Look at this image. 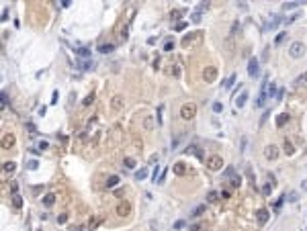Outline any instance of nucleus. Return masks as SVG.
Listing matches in <instances>:
<instances>
[{"instance_id": "obj_36", "label": "nucleus", "mask_w": 307, "mask_h": 231, "mask_svg": "<svg viewBox=\"0 0 307 231\" xmlns=\"http://www.w3.org/2000/svg\"><path fill=\"white\" fill-rule=\"evenodd\" d=\"M262 192H264V194H270V192H272V184H266V186H264V190H262Z\"/></svg>"}, {"instance_id": "obj_10", "label": "nucleus", "mask_w": 307, "mask_h": 231, "mask_svg": "<svg viewBox=\"0 0 307 231\" xmlns=\"http://www.w3.org/2000/svg\"><path fill=\"white\" fill-rule=\"evenodd\" d=\"M154 127H156V123H154V117H146V119H143V129H146V131H152Z\"/></svg>"}, {"instance_id": "obj_40", "label": "nucleus", "mask_w": 307, "mask_h": 231, "mask_svg": "<svg viewBox=\"0 0 307 231\" xmlns=\"http://www.w3.org/2000/svg\"><path fill=\"white\" fill-rule=\"evenodd\" d=\"M180 14H182V10H172V16H174V19H178Z\"/></svg>"}, {"instance_id": "obj_7", "label": "nucleus", "mask_w": 307, "mask_h": 231, "mask_svg": "<svg viewBox=\"0 0 307 231\" xmlns=\"http://www.w3.org/2000/svg\"><path fill=\"white\" fill-rule=\"evenodd\" d=\"M264 155H266L268 160H276V155H278V151H276V145H268V147L264 150Z\"/></svg>"}, {"instance_id": "obj_42", "label": "nucleus", "mask_w": 307, "mask_h": 231, "mask_svg": "<svg viewBox=\"0 0 307 231\" xmlns=\"http://www.w3.org/2000/svg\"><path fill=\"white\" fill-rule=\"evenodd\" d=\"M276 25H278V19H274V21H272V23H270V25H268V27H270V29H274Z\"/></svg>"}, {"instance_id": "obj_25", "label": "nucleus", "mask_w": 307, "mask_h": 231, "mask_svg": "<svg viewBox=\"0 0 307 231\" xmlns=\"http://www.w3.org/2000/svg\"><path fill=\"white\" fill-rule=\"evenodd\" d=\"M284 151H287V155H291V153L295 151V150H293V145H291V141H284Z\"/></svg>"}, {"instance_id": "obj_5", "label": "nucleus", "mask_w": 307, "mask_h": 231, "mask_svg": "<svg viewBox=\"0 0 307 231\" xmlns=\"http://www.w3.org/2000/svg\"><path fill=\"white\" fill-rule=\"evenodd\" d=\"M248 74H250V76H258V74H260V70H258V59L256 58H250V61H248Z\"/></svg>"}, {"instance_id": "obj_24", "label": "nucleus", "mask_w": 307, "mask_h": 231, "mask_svg": "<svg viewBox=\"0 0 307 231\" xmlns=\"http://www.w3.org/2000/svg\"><path fill=\"white\" fill-rule=\"evenodd\" d=\"M223 176H225V178H233V176H238V174H236V170H233V168H227V170L223 172Z\"/></svg>"}, {"instance_id": "obj_39", "label": "nucleus", "mask_w": 307, "mask_h": 231, "mask_svg": "<svg viewBox=\"0 0 307 231\" xmlns=\"http://www.w3.org/2000/svg\"><path fill=\"white\" fill-rule=\"evenodd\" d=\"M57 98H59V94H57V90H56V92H53V96H51V104H56Z\"/></svg>"}, {"instance_id": "obj_38", "label": "nucleus", "mask_w": 307, "mask_h": 231, "mask_svg": "<svg viewBox=\"0 0 307 231\" xmlns=\"http://www.w3.org/2000/svg\"><path fill=\"white\" fill-rule=\"evenodd\" d=\"M184 27H186V23H184V21H182V23H176V31H182Z\"/></svg>"}, {"instance_id": "obj_18", "label": "nucleus", "mask_w": 307, "mask_h": 231, "mask_svg": "<svg viewBox=\"0 0 307 231\" xmlns=\"http://www.w3.org/2000/svg\"><path fill=\"white\" fill-rule=\"evenodd\" d=\"M203 213H205V205H199V207L193 211V215H191V217H201Z\"/></svg>"}, {"instance_id": "obj_16", "label": "nucleus", "mask_w": 307, "mask_h": 231, "mask_svg": "<svg viewBox=\"0 0 307 231\" xmlns=\"http://www.w3.org/2000/svg\"><path fill=\"white\" fill-rule=\"evenodd\" d=\"M12 205H14V209H21V207H23V200H21V197H19V194H12Z\"/></svg>"}, {"instance_id": "obj_43", "label": "nucleus", "mask_w": 307, "mask_h": 231, "mask_svg": "<svg viewBox=\"0 0 307 231\" xmlns=\"http://www.w3.org/2000/svg\"><path fill=\"white\" fill-rule=\"evenodd\" d=\"M297 82H299V84H301V82H307V74H303V76H301V78H299Z\"/></svg>"}, {"instance_id": "obj_44", "label": "nucleus", "mask_w": 307, "mask_h": 231, "mask_svg": "<svg viewBox=\"0 0 307 231\" xmlns=\"http://www.w3.org/2000/svg\"><path fill=\"white\" fill-rule=\"evenodd\" d=\"M301 186H303V190L307 192V180H303V182H301Z\"/></svg>"}, {"instance_id": "obj_33", "label": "nucleus", "mask_w": 307, "mask_h": 231, "mask_svg": "<svg viewBox=\"0 0 307 231\" xmlns=\"http://www.w3.org/2000/svg\"><path fill=\"white\" fill-rule=\"evenodd\" d=\"M299 4H301V2H289V4H287L284 8H287V10H291V8H297Z\"/></svg>"}, {"instance_id": "obj_37", "label": "nucleus", "mask_w": 307, "mask_h": 231, "mask_svg": "<svg viewBox=\"0 0 307 231\" xmlns=\"http://www.w3.org/2000/svg\"><path fill=\"white\" fill-rule=\"evenodd\" d=\"M287 197H289V200H291V203H295V200H297V192H289Z\"/></svg>"}, {"instance_id": "obj_13", "label": "nucleus", "mask_w": 307, "mask_h": 231, "mask_svg": "<svg viewBox=\"0 0 307 231\" xmlns=\"http://www.w3.org/2000/svg\"><path fill=\"white\" fill-rule=\"evenodd\" d=\"M117 184H119V176H111V178L107 180V188H115Z\"/></svg>"}, {"instance_id": "obj_8", "label": "nucleus", "mask_w": 307, "mask_h": 231, "mask_svg": "<svg viewBox=\"0 0 307 231\" xmlns=\"http://www.w3.org/2000/svg\"><path fill=\"white\" fill-rule=\"evenodd\" d=\"M217 78V68H207L205 70V82H213Z\"/></svg>"}, {"instance_id": "obj_20", "label": "nucleus", "mask_w": 307, "mask_h": 231, "mask_svg": "<svg viewBox=\"0 0 307 231\" xmlns=\"http://www.w3.org/2000/svg\"><path fill=\"white\" fill-rule=\"evenodd\" d=\"M284 121H289V115H284V113H283V115H278V119H276V125H278V127H283Z\"/></svg>"}, {"instance_id": "obj_35", "label": "nucleus", "mask_w": 307, "mask_h": 231, "mask_svg": "<svg viewBox=\"0 0 307 231\" xmlns=\"http://www.w3.org/2000/svg\"><path fill=\"white\" fill-rule=\"evenodd\" d=\"M27 168H29V170H37V162H35V160H31V162L27 164Z\"/></svg>"}, {"instance_id": "obj_32", "label": "nucleus", "mask_w": 307, "mask_h": 231, "mask_svg": "<svg viewBox=\"0 0 307 231\" xmlns=\"http://www.w3.org/2000/svg\"><path fill=\"white\" fill-rule=\"evenodd\" d=\"M125 166H127V168H135V160L127 158V160H125Z\"/></svg>"}, {"instance_id": "obj_12", "label": "nucleus", "mask_w": 307, "mask_h": 231, "mask_svg": "<svg viewBox=\"0 0 307 231\" xmlns=\"http://www.w3.org/2000/svg\"><path fill=\"white\" fill-rule=\"evenodd\" d=\"M246 100H248V92H242V94H239V98L236 100V106H238V108H242V106L246 104Z\"/></svg>"}, {"instance_id": "obj_1", "label": "nucleus", "mask_w": 307, "mask_h": 231, "mask_svg": "<svg viewBox=\"0 0 307 231\" xmlns=\"http://www.w3.org/2000/svg\"><path fill=\"white\" fill-rule=\"evenodd\" d=\"M194 115H197V106H194L193 102H184L180 106V117L184 119V121H191Z\"/></svg>"}, {"instance_id": "obj_6", "label": "nucleus", "mask_w": 307, "mask_h": 231, "mask_svg": "<svg viewBox=\"0 0 307 231\" xmlns=\"http://www.w3.org/2000/svg\"><path fill=\"white\" fill-rule=\"evenodd\" d=\"M117 213H119L121 217H125V215H129V213H131V205H129L127 200H125V203H121V205L117 207Z\"/></svg>"}, {"instance_id": "obj_4", "label": "nucleus", "mask_w": 307, "mask_h": 231, "mask_svg": "<svg viewBox=\"0 0 307 231\" xmlns=\"http://www.w3.org/2000/svg\"><path fill=\"white\" fill-rule=\"evenodd\" d=\"M303 51H305V45H303L301 41H295V43H291V47H289L291 58H301V55H303Z\"/></svg>"}, {"instance_id": "obj_21", "label": "nucleus", "mask_w": 307, "mask_h": 231, "mask_svg": "<svg viewBox=\"0 0 307 231\" xmlns=\"http://www.w3.org/2000/svg\"><path fill=\"white\" fill-rule=\"evenodd\" d=\"M2 168H4V172H8V174L14 172V162H4V166H2Z\"/></svg>"}, {"instance_id": "obj_9", "label": "nucleus", "mask_w": 307, "mask_h": 231, "mask_svg": "<svg viewBox=\"0 0 307 231\" xmlns=\"http://www.w3.org/2000/svg\"><path fill=\"white\" fill-rule=\"evenodd\" d=\"M268 217H270V213H268L266 209H260V211L256 213V219H258V223H266V221H268Z\"/></svg>"}, {"instance_id": "obj_34", "label": "nucleus", "mask_w": 307, "mask_h": 231, "mask_svg": "<svg viewBox=\"0 0 307 231\" xmlns=\"http://www.w3.org/2000/svg\"><path fill=\"white\" fill-rule=\"evenodd\" d=\"M239 182H242L239 176H233V178H231V184H233V186H239Z\"/></svg>"}, {"instance_id": "obj_41", "label": "nucleus", "mask_w": 307, "mask_h": 231, "mask_svg": "<svg viewBox=\"0 0 307 231\" xmlns=\"http://www.w3.org/2000/svg\"><path fill=\"white\" fill-rule=\"evenodd\" d=\"M176 229H180V227H184V221H176V225H174Z\"/></svg>"}, {"instance_id": "obj_15", "label": "nucleus", "mask_w": 307, "mask_h": 231, "mask_svg": "<svg viewBox=\"0 0 307 231\" xmlns=\"http://www.w3.org/2000/svg\"><path fill=\"white\" fill-rule=\"evenodd\" d=\"M53 203H56V197H53V194H45V198H43V205H45V207H51Z\"/></svg>"}, {"instance_id": "obj_30", "label": "nucleus", "mask_w": 307, "mask_h": 231, "mask_svg": "<svg viewBox=\"0 0 307 231\" xmlns=\"http://www.w3.org/2000/svg\"><path fill=\"white\" fill-rule=\"evenodd\" d=\"M174 49V41H166V45H164V51H172Z\"/></svg>"}, {"instance_id": "obj_27", "label": "nucleus", "mask_w": 307, "mask_h": 231, "mask_svg": "<svg viewBox=\"0 0 307 231\" xmlns=\"http://www.w3.org/2000/svg\"><path fill=\"white\" fill-rule=\"evenodd\" d=\"M174 172H176V174H184V164H176V166H174Z\"/></svg>"}, {"instance_id": "obj_45", "label": "nucleus", "mask_w": 307, "mask_h": 231, "mask_svg": "<svg viewBox=\"0 0 307 231\" xmlns=\"http://www.w3.org/2000/svg\"><path fill=\"white\" fill-rule=\"evenodd\" d=\"M193 231H203V229H201V227H199V225H197V227H193Z\"/></svg>"}, {"instance_id": "obj_14", "label": "nucleus", "mask_w": 307, "mask_h": 231, "mask_svg": "<svg viewBox=\"0 0 307 231\" xmlns=\"http://www.w3.org/2000/svg\"><path fill=\"white\" fill-rule=\"evenodd\" d=\"M113 49H115L113 43H107V45H101V47H98V51H101V53H111Z\"/></svg>"}, {"instance_id": "obj_19", "label": "nucleus", "mask_w": 307, "mask_h": 231, "mask_svg": "<svg viewBox=\"0 0 307 231\" xmlns=\"http://www.w3.org/2000/svg\"><path fill=\"white\" fill-rule=\"evenodd\" d=\"M76 53H78L80 58H88V55H90V49H86V47H80Z\"/></svg>"}, {"instance_id": "obj_22", "label": "nucleus", "mask_w": 307, "mask_h": 231, "mask_svg": "<svg viewBox=\"0 0 307 231\" xmlns=\"http://www.w3.org/2000/svg\"><path fill=\"white\" fill-rule=\"evenodd\" d=\"M233 82H236V74H231L227 80H225V84H223V86H225V88H231V86H233Z\"/></svg>"}, {"instance_id": "obj_26", "label": "nucleus", "mask_w": 307, "mask_h": 231, "mask_svg": "<svg viewBox=\"0 0 307 231\" xmlns=\"http://www.w3.org/2000/svg\"><path fill=\"white\" fill-rule=\"evenodd\" d=\"M146 176H148V170H143V168H141V170H139V172L135 174V178H137V180H143Z\"/></svg>"}, {"instance_id": "obj_3", "label": "nucleus", "mask_w": 307, "mask_h": 231, "mask_svg": "<svg viewBox=\"0 0 307 231\" xmlns=\"http://www.w3.org/2000/svg\"><path fill=\"white\" fill-rule=\"evenodd\" d=\"M207 168L213 170V172L221 170V168H223V160H221V155H209V158H207Z\"/></svg>"}, {"instance_id": "obj_29", "label": "nucleus", "mask_w": 307, "mask_h": 231, "mask_svg": "<svg viewBox=\"0 0 307 231\" xmlns=\"http://www.w3.org/2000/svg\"><path fill=\"white\" fill-rule=\"evenodd\" d=\"M213 111H215V113H221V111H223V104H221V102H213Z\"/></svg>"}, {"instance_id": "obj_17", "label": "nucleus", "mask_w": 307, "mask_h": 231, "mask_svg": "<svg viewBox=\"0 0 307 231\" xmlns=\"http://www.w3.org/2000/svg\"><path fill=\"white\" fill-rule=\"evenodd\" d=\"M207 198H209V203H217V200H219V192H215V190H211V192L207 194Z\"/></svg>"}, {"instance_id": "obj_23", "label": "nucleus", "mask_w": 307, "mask_h": 231, "mask_svg": "<svg viewBox=\"0 0 307 231\" xmlns=\"http://www.w3.org/2000/svg\"><path fill=\"white\" fill-rule=\"evenodd\" d=\"M12 143H14V137H12V135H6V137L2 139V145H4V147H6V145H12Z\"/></svg>"}, {"instance_id": "obj_28", "label": "nucleus", "mask_w": 307, "mask_h": 231, "mask_svg": "<svg viewBox=\"0 0 307 231\" xmlns=\"http://www.w3.org/2000/svg\"><path fill=\"white\" fill-rule=\"evenodd\" d=\"M274 92H276V86H274V84H270V88H266V94H268V96L272 98V96H274Z\"/></svg>"}, {"instance_id": "obj_11", "label": "nucleus", "mask_w": 307, "mask_h": 231, "mask_svg": "<svg viewBox=\"0 0 307 231\" xmlns=\"http://www.w3.org/2000/svg\"><path fill=\"white\" fill-rule=\"evenodd\" d=\"M111 106H113V111H121V106H123V100H121V96H115L113 102H111Z\"/></svg>"}, {"instance_id": "obj_31", "label": "nucleus", "mask_w": 307, "mask_h": 231, "mask_svg": "<svg viewBox=\"0 0 307 231\" xmlns=\"http://www.w3.org/2000/svg\"><path fill=\"white\" fill-rule=\"evenodd\" d=\"M191 21L193 23H201V12H194L193 16H191Z\"/></svg>"}, {"instance_id": "obj_2", "label": "nucleus", "mask_w": 307, "mask_h": 231, "mask_svg": "<svg viewBox=\"0 0 307 231\" xmlns=\"http://www.w3.org/2000/svg\"><path fill=\"white\" fill-rule=\"evenodd\" d=\"M203 39V33H188V35H184L182 37V47H193V45H197L199 41Z\"/></svg>"}]
</instances>
